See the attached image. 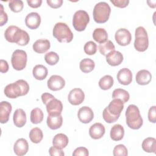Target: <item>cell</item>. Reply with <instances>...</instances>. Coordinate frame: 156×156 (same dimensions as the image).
Listing matches in <instances>:
<instances>
[{"instance_id": "obj_45", "label": "cell", "mask_w": 156, "mask_h": 156, "mask_svg": "<svg viewBox=\"0 0 156 156\" xmlns=\"http://www.w3.org/2000/svg\"><path fill=\"white\" fill-rule=\"evenodd\" d=\"M49 154L51 156H64L65 155L62 149H58L54 146H52L49 148Z\"/></svg>"}, {"instance_id": "obj_20", "label": "cell", "mask_w": 156, "mask_h": 156, "mask_svg": "<svg viewBox=\"0 0 156 156\" xmlns=\"http://www.w3.org/2000/svg\"><path fill=\"white\" fill-rule=\"evenodd\" d=\"M30 41V37L28 33L18 28L16 30L14 38H13V43H16L20 46H26L27 45Z\"/></svg>"}, {"instance_id": "obj_41", "label": "cell", "mask_w": 156, "mask_h": 156, "mask_svg": "<svg viewBox=\"0 0 156 156\" xmlns=\"http://www.w3.org/2000/svg\"><path fill=\"white\" fill-rule=\"evenodd\" d=\"M102 117L106 122L110 124V123H113V122H115V121H116L119 119V116L112 115V114H110L109 113L107 107H105L102 112Z\"/></svg>"}, {"instance_id": "obj_32", "label": "cell", "mask_w": 156, "mask_h": 156, "mask_svg": "<svg viewBox=\"0 0 156 156\" xmlns=\"http://www.w3.org/2000/svg\"><path fill=\"white\" fill-rule=\"evenodd\" d=\"M43 138V132L40 128L34 127L30 130L29 132V138L32 143L35 144L39 143L41 141Z\"/></svg>"}, {"instance_id": "obj_5", "label": "cell", "mask_w": 156, "mask_h": 156, "mask_svg": "<svg viewBox=\"0 0 156 156\" xmlns=\"http://www.w3.org/2000/svg\"><path fill=\"white\" fill-rule=\"evenodd\" d=\"M135 49L139 52H144L146 51L149 46V39L146 29L142 26L138 27L135 29Z\"/></svg>"}, {"instance_id": "obj_34", "label": "cell", "mask_w": 156, "mask_h": 156, "mask_svg": "<svg viewBox=\"0 0 156 156\" xmlns=\"http://www.w3.org/2000/svg\"><path fill=\"white\" fill-rule=\"evenodd\" d=\"M113 78L110 75L103 76L99 81V86L103 90H109L113 85Z\"/></svg>"}, {"instance_id": "obj_35", "label": "cell", "mask_w": 156, "mask_h": 156, "mask_svg": "<svg viewBox=\"0 0 156 156\" xmlns=\"http://www.w3.org/2000/svg\"><path fill=\"white\" fill-rule=\"evenodd\" d=\"M43 112L39 108H34L30 112V121L32 124H39L43 119Z\"/></svg>"}, {"instance_id": "obj_26", "label": "cell", "mask_w": 156, "mask_h": 156, "mask_svg": "<svg viewBox=\"0 0 156 156\" xmlns=\"http://www.w3.org/2000/svg\"><path fill=\"white\" fill-rule=\"evenodd\" d=\"M124 135V127L119 124H115L114 125L110 130V138L112 139L113 141H120L121 140Z\"/></svg>"}, {"instance_id": "obj_24", "label": "cell", "mask_w": 156, "mask_h": 156, "mask_svg": "<svg viewBox=\"0 0 156 156\" xmlns=\"http://www.w3.org/2000/svg\"><path fill=\"white\" fill-rule=\"evenodd\" d=\"M47 125L52 130L59 129L63 123V118L61 115H49L46 120Z\"/></svg>"}, {"instance_id": "obj_44", "label": "cell", "mask_w": 156, "mask_h": 156, "mask_svg": "<svg viewBox=\"0 0 156 156\" xmlns=\"http://www.w3.org/2000/svg\"><path fill=\"white\" fill-rule=\"evenodd\" d=\"M0 26H2L7 23L8 21V16L7 13L4 11V7L2 4H0Z\"/></svg>"}, {"instance_id": "obj_42", "label": "cell", "mask_w": 156, "mask_h": 156, "mask_svg": "<svg viewBox=\"0 0 156 156\" xmlns=\"http://www.w3.org/2000/svg\"><path fill=\"white\" fill-rule=\"evenodd\" d=\"M89 155L88 150L84 147H77L73 152V156H88Z\"/></svg>"}, {"instance_id": "obj_3", "label": "cell", "mask_w": 156, "mask_h": 156, "mask_svg": "<svg viewBox=\"0 0 156 156\" xmlns=\"http://www.w3.org/2000/svg\"><path fill=\"white\" fill-rule=\"evenodd\" d=\"M52 35L60 43H70L73 39V34L70 28L66 23L62 22L55 24Z\"/></svg>"}, {"instance_id": "obj_10", "label": "cell", "mask_w": 156, "mask_h": 156, "mask_svg": "<svg viewBox=\"0 0 156 156\" xmlns=\"http://www.w3.org/2000/svg\"><path fill=\"white\" fill-rule=\"evenodd\" d=\"M48 87L52 91H58L64 88L65 79L58 75L51 76L47 82Z\"/></svg>"}, {"instance_id": "obj_21", "label": "cell", "mask_w": 156, "mask_h": 156, "mask_svg": "<svg viewBox=\"0 0 156 156\" xmlns=\"http://www.w3.org/2000/svg\"><path fill=\"white\" fill-rule=\"evenodd\" d=\"M26 114L22 108H18L14 112L13 116V121L16 127H23L26 123Z\"/></svg>"}, {"instance_id": "obj_28", "label": "cell", "mask_w": 156, "mask_h": 156, "mask_svg": "<svg viewBox=\"0 0 156 156\" xmlns=\"http://www.w3.org/2000/svg\"><path fill=\"white\" fill-rule=\"evenodd\" d=\"M142 149L146 152H152L155 154L156 140L155 138L148 137L145 138L142 143Z\"/></svg>"}, {"instance_id": "obj_22", "label": "cell", "mask_w": 156, "mask_h": 156, "mask_svg": "<svg viewBox=\"0 0 156 156\" xmlns=\"http://www.w3.org/2000/svg\"><path fill=\"white\" fill-rule=\"evenodd\" d=\"M51 47L50 41L46 39L37 40L32 45L33 50L38 54H43L48 51Z\"/></svg>"}, {"instance_id": "obj_4", "label": "cell", "mask_w": 156, "mask_h": 156, "mask_svg": "<svg viewBox=\"0 0 156 156\" xmlns=\"http://www.w3.org/2000/svg\"><path fill=\"white\" fill-rule=\"evenodd\" d=\"M110 13L111 8L108 4L105 2H99L94 7L93 19L97 23H104L108 21Z\"/></svg>"}, {"instance_id": "obj_46", "label": "cell", "mask_w": 156, "mask_h": 156, "mask_svg": "<svg viewBox=\"0 0 156 156\" xmlns=\"http://www.w3.org/2000/svg\"><path fill=\"white\" fill-rule=\"evenodd\" d=\"M110 2L115 6L119 8H124L127 7L129 3V0H110Z\"/></svg>"}, {"instance_id": "obj_2", "label": "cell", "mask_w": 156, "mask_h": 156, "mask_svg": "<svg viewBox=\"0 0 156 156\" xmlns=\"http://www.w3.org/2000/svg\"><path fill=\"white\" fill-rule=\"evenodd\" d=\"M126 124L128 127L133 130L141 128L143 124V118L138 107L133 104L129 105L126 111Z\"/></svg>"}, {"instance_id": "obj_36", "label": "cell", "mask_w": 156, "mask_h": 156, "mask_svg": "<svg viewBox=\"0 0 156 156\" xmlns=\"http://www.w3.org/2000/svg\"><path fill=\"white\" fill-rule=\"evenodd\" d=\"M44 60L49 65H55L59 60V56L56 52L51 51L45 54Z\"/></svg>"}, {"instance_id": "obj_11", "label": "cell", "mask_w": 156, "mask_h": 156, "mask_svg": "<svg viewBox=\"0 0 156 156\" xmlns=\"http://www.w3.org/2000/svg\"><path fill=\"white\" fill-rule=\"evenodd\" d=\"M46 105V110L49 115H61L63 110V104L60 100L56 98H54L51 100Z\"/></svg>"}, {"instance_id": "obj_23", "label": "cell", "mask_w": 156, "mask_h": 156, "mask_svg": "<svg viewBox=\"0 0 156 156\" xmlns=\"http://www.w3.org/2000/svg\"><path fill=\"white\" fill-rule=\"evenodd\" d=\"M152 80L151 73L146 69L140 70L136 74V83L141 85H147Z\"/></svg>"}, {"instance_id": "obj_16", "label": "cell", "mask_w": 156, "mask_h": 156, "mask_svg": "<svg viewBox=\"0 0 156 156\" xmlns=\"http://www.w3.org/2000/svg\"><path fill=\"white\" fill-rule=\"evenodd\" d=\"M107 108L112 115L119 116L124 109V103L120 99H113L107 107Z\"/></svg>"}, {"instance_id": "obj_8", "label": "cell", "mask_w": 156, "mask_h": 156, "mask_svg": "<svg viewBox=\"0 0 156 156\" xmlns=\"http://www.w3.org/2000/svg\"><path fill=\"white\" fill-rule=\"evenodd\" d=\"M115 38L119 45L125 46L131 42L132 35L129 30L125 28H121L116 32Z\"/></svg>"}, {"instance_id": "obj_30", "label": "cell", "mask_w": 156, "mask_h": 156, "mask_svg": "<svg viewBox=\"0 0 156 156\" xmlns=\"http://www.w3.org/2000/svg\"><path fill=\"white\" fill-rule=\"evenodd\" d=\"M95 67L94 61L90 58H86L82 59L79 63L80 69L84 73H88L91 72Z\"/></svg>"}, {"instance_id": "obj_25", "label": "cell", "mask_w": 156, "mask_h": 156, "mask_svg": "<svg viewBox=\"0 0 156 156\" xmlns=\"http://www.w3.org/2000/svg\"><path fill=\"white\" fill-rule=\"evenodd\" d=\"M68 136L63 133H58L52 139L53 146L60 149L65 148L68 145Z\"/></svg>"}, {"instance_id": "obj_27", "label": "cell", "mask_w": 156, "mask_h": 156, "mask_svg": "<svg viewBox=\"0 0 156 156\" xmlns=\"http://www.w3.org/2000/svg\"><path fill=\"white\" fill-rule=\"evenodd\" d=\"M48 71L46 66L43 65H37L32 69V74L34 78L37 80H44L48 76Z\"/></svg>"}, {"instance_id": "obj_29", "label": "cell", "mask_w": 156, "mask_h": 156, "mask_svg": "<svg viewBox=\"0 0 156 156\" xmlns=\"http://www.w3.org/2000/svg\"><path fill=\"white\" fill-rule=\"evenodd\" d=\"M93 38L95 41L100 44L103 43L107 41L108 34L103 28H96L93 32Z\"/></svg>"}, {"instance_id": "obj_6", "label": "cell", "mask_w": 156, "mask_h": 156, "mask_svg": "<svg viewBox=\"0 0 156 156\" xmlns=\"http://www.w3.org/2000/svg\"><path fill=\"white\" fill-rule=\"evenodd\" d=\"M90 21V16L88 13L82 10L76 11L73 18V26L78 32L83 31Z\"/></svg>"}, {"instance_id": "obj_47", "label": "cell", "mask_w": 156, "mask_h": 156, "mask_svg": "<svg viewBox=\"0 0 156 156\" xmlns=\"http://www.w3.org/2000/svg\"><path fill=\"white\" fill-rule=\"evenodd\" d=\"M47 4L49 6L54 9H58L62 5V0H47Z\"/></svg>"}, {"instance_id": "obj_1", "label": "cell", "mask_w": 156, "mask_h": 156, "mask_svg": "<svg viewBox=\"0 0 156 156\" xmlns=\"http://www.w3.org/2000/svg\"><path fill=\"white\" fill-rule=\"evenodd\" d=\"M29 91V85L23 79H20L14 83L8 84L4 90L5 95L10 99H15L19 96L26 95Z\"/></svg>"}, {"instance_id": "obj_51", "label": "cell", "mask_w": 156, "mask_h": 156, "mask_svg": "<svg viewBox=\"0 0 156 156\" xmlns=\"http://www.w3.org/2000/svg\"><path fill=\"white\" fill-rule=\"evenodd\" d=\"M154 2H155V1H147V3L148 4V5L151 7V8H155L156 5L155 4H152V3H154Z\"/></svg>"}, {"instance_id": "obj_48", "label": "cell", "mask_w": 156, "mask_h": 156, "mask_svg": "<svg viewBox=\"0 0 156 156\" xmlns=\"http://www.w3.org/2000/svg\"><path fill=\"white\" fill-rule=\"evenodd\" d=\"M41 98L42 102H43V103L44 105H46L51 100H52V99L55 98V97L52 94H50L49 93H43L41 94Z\"/></svg>"}, {"instance_id": "obj_39", "label": "cell", "mask_w": 156, "mask_h": 156, "mask_svg": "<svg viewBox=\"0 0 156 156\" xmlns=\"http://www.w3.org/2000/svg\"><path fill=\"white\" fill-rule=\"evenodd\" d=\"M83 50L85 53L87 55H94L97 51V45L93 41H89L85 44Z\"/></svg>"}, {"instance_id": "obj_31", "label": "cell", "mask_w": 156, "mask_h": 156, "mask_svg": "<svg viewBox=\"0 0 156 156\" xmlns=\"http://www.w3.org/2000/svg\"><path fill=\"white\" fill-rule=\"evenodd\" d=\"M112 98L120 99L124 104L129 100L130 95L126 90L122 88H116L112 93Z\"/></svg>"}, {"instance_id": "obj_40", "label": "cell", "mask_w": 156, "mask_h": 156, "mask_svg": "<svg viewBox=\"0 0 156 156\" xmlns=\"http://www.w3.org/2000/svg\"><path fill=\"white\" fill-rule=\"evenodd\" d=\"M113 155L114 156H127L128 155L127 149L124 144H118L113 149Z\"/></svg>"}, {"instance_id": "obj_50", "label": "cell", "mask_w": 156, "mask_h": 156, "mask_svg": "<svg viewBox=\"0 0 156 156\" xmlns=\"http://www.w3.org/2000/svg\"><path fill=\"white\" fill-rule=\"evenodd\" d=\"M27 3L29 6L32 8H38L41 6L42 1L41 0H27Z\"/></svg>"}, {"instance_id": "obj_17", "label": "cell", "mask_w": 156, "mask_h": 156, "mask_svg": "<svg viewBox=\"0 0 156 156\" xmlns=\"http://www.w3.org/2000/svg\"><path fill=\"white\" fill-rule=\"evenodd\" d=\"M117 79L120 84L128 85L132 81V73L131 71L127 68H122L117 74Z\"/></svg>"}, {"instance_id": "obj_33", "label": "cell", "mask_w": 156, "mask_h": 156, "mask_svg": "<svg viewBox=\"0 0 156 156\" xmlns=\"http://www.w3.org/2000/svg\"><path fill=\"white\" fill-rule=\"evenodd\" d=\"M98 49L102 55L106 56L110 52L115 51V47L112 41L107 40L105 43L99 44L98 46Z\"/></svg>"}, {"instance_id": "obj_49", "label": "cell", "mask_w": 156, "mask_h": 156, "mask_svg": "<svg viewBox=\"0 0 156 156\" xmlns=\"http://www.w3.org/2000/svg\"><path fill=\"white\" fill-rule=\"evenodd\" d=\"M9 65L6 60L1 59L0 60V71L1 73H5L9 70Z\"/></svg>"}, {"instance_id": "obj_9", "label": "cell", "mask_w": 156, "mask_h": 156, "mask_svg": "<svg viewBox=\"0 0 156 156\" xmlns=\"http://www.w3.org/2000/svg\"><path fill=\"white\" fill-rule=\"evenodd\" d=\"M68 99L69 102L73 105L81 104L85 99V94L81 88H73L68 94Z\"/></svg>"}, {"instance_id": "obj_14", "label": "cell", "mask_w": 156, "mask_h": 156, "mask_svg": "<svg viewBox=\"0 0 156 156\" xmlns=\"http://www.w3.org/2000/svg\"><path fill=\"white\" fill-rule=\"evenodd\" d=\"M12 110V105L7 101H2L0 104V122L4 124L8 122Z\"/></svg>"}, {"instance_id": "obj_18", "label": "cell", "mask_w": 156, "mask_h": 156, "mask_svg": "<svg viewBox=\"0 0 156 156\" xmlns=\"http://www.w3.org/2000/svg\"><path fill=\"white\" fill-rule=\"evenodd\" d=\"M29 149V144L24 138H20L16 140L13 146V151L18 156H23L26 154Z\"/></svg>"}, {"instance_id": "obj_13", "label": "cell", "mask_w": 156, "mask_h": 156, "mask_svg": "<svg viewBox=\"0 0 156 156\" xmlns=\"http://www.w3.org/2000/svg\"><path fill=\"white\" fill-rule=\"evenodd\" d=\"M41 23V17L37 12H31L29 13L25 18V24L30 29H37Z\"/></svg>"}, {"instance_id": "obj_38", "label": "cell", "mask_w": 156, "mask_h": 156, "mask_svg": "<svg viewBox=\"0 0 156 156\" xmlns=\"http://www.w3.org/2000/svg\"><path fill=\"white\" fill-rule=\"evenodd\" d=\"M9 7L12 12L18 13L22 11L24 7V4L21 0H12L9 2Z\"/></svg>"}, {"instance_id": "obj_15", "label": "cell", "mask_w": 156, "mask_h": 156, "mask_svg": "<svg viewBox=\"0 0 156 156\" xmlns=\"http://www.w3.org/2000/svg\"><path fill=\"white\" fill-rule=\"evenodd\" d=\"M105 129L104 125L99 122L93 124L89 129V135L90 137L94 140L101 138L105 134Z\"/></svg>"}, {"instance_id": "obj_43", "label": "cell", "mask_w": 156, "mask_h": 156, "mask_svg": "<svg viewBox=\"0 0 156 156\" xmlns=\"http://www.w3.org/2000/svg\"><path fill=\"white\" fill-rule=\"evenodd\" d=\"M148 119L151 122H156V107L152 106L148 111Z\"/></svg>"}, {"instance_id": "obj_37", "label": "cell", "mask_w": 156, "mask_h": 156, "mask_svg": "<svg viewBox=\"0 0 156 156\" xmlns=\"http://www.w3.org/2000/svg\"><path fill=\"white\" fill-rule=\"evenodd\" d=\"M18 28V27L12 25L9 26L5 29L4 32V37L7 41L10 43H13V37Z\"/></svg>"}, {"instance_id": "obj_19", "label": "cell", "mask_w": 156, "mask_h": 156, "mask_svg": "<svg viewBox=\"0 0 156 156\" xmlns=\"http://www.w3.org/2000/svg\"><path fill=\"white\" fill-rule=\"evenodd\" d=\"M106 61L110 66H118L123 61V55L119 51H112L106 55Z\"/></svg>"}, {"instance_id": "obj_7", "label": "cell", "mask_w": 156, "mask_h": 156, "mask_svg": "<svg viewBox=\"0 0 156 156\" xmlns=\"http://www.w3.org/2000/svg\"><path fill=\"white\" fill-rule=\"evenodd\" d=\"M27 57L26 51L21 49L15 50L11 58V63L13 68L17 71H21L25 68L27 64Z\"/></svg>"}, {"instance_id": "obj_12", "label": "cell", "mask_w": 156, "mask_h": 156, "mask_svg": "<svg viewBox=\"0 0 156 156\" xmlns=\"http://www.w3.org/2000/svg\"><path fill=\"white\" fill-rule=\"evenodd\" d=\"M77 117L81 122L83 124H88L93 120L94 118V113L91 108L84 106L79 108L78 110Z\"/></svg>"}]
</instances>
